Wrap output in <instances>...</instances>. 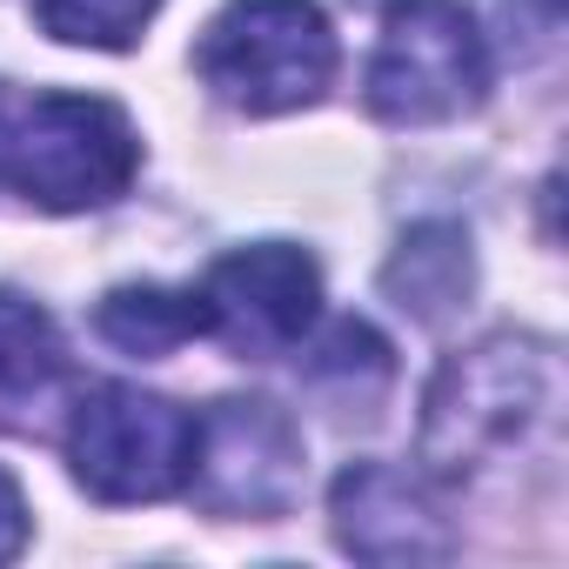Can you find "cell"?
I'll list each match as a JSON object with an SVG mask.
<instances>
[{"label": "cell", "mask_w": 569, "mask_h": 569, "mask_svg": "<svg viewBox=\"0 0 569 569\" xmlns=\"http://www.w3.org/2000/svg\"><path fill=\"white\" fill-rule=\"evenodd\" d=\"M208 336H221L241 362H268L302 349V336L322 316V268L296 241H254L208 268L201 281Z\"/></svg>", "instance_id": "52a82bcc"}, {"label": "cell", "mask_w": 569, "mask_h": 569, "mask_svg": "<svg viewBox=\"0 0 569 569\" xmlns=\"http://www.w3.org/2000/svg\"><path fill=\"white\" fill-rule=\"evenodd\" d=\"M496 54L462 0H396L382 14L362 101L389 128H449L489 101Z\"/></svg>", "instance_id": "277c9868"}, {"label": "cell", "mask_w": 569, "mask_h": 569, "mask_svg": "<svg viewBox=\"0 0 569 569\" xmlns=\"http://www.w3.org/2000/svg\"><path fill=\"white\" fill-rule=\"evenodd\" d=\"M302 422L268 396H221L194 416L188 496L221 522H274L302 496Z\"/></svg>", "instance_id": "8992f818"}, {"label": "cell", "mask_w": 569, "mask_h": 569, "mask_svg": "<svg viewBox=\"0 0 569 569\" xmlns=\"http://www.w3.org/2000/svg\"><path fill=\"white\" fill-rule=\"evenodd\" d=\"M94 329L101 342H114L121 356H168L194 336H208V302L201 289H161V281H134V289H114L101 309H94Z\"/></svg>", "instance_id": "8fae6325"}, {"label": "cell", "mask_w": 569, "mask_h": 569, "mask_svg": "<svg viewBox=\"0 0 569 569\" xmlns=\"http://www.w3.org/2000/svg\"><path fill=\"white\" fill-rule=\"evenodd\" d=\"M562 369L536 336H489L449 356L422 396V462L436 482H482L556 442Z\"/></svg>", "instance_id": "6da1fadb"}, {"label": "cell", "mask_w": 569, "mask_h": 569, "mask_svg": "<svg viewBox=\"0 0 569 569\" xmlns=\"http://www.w3.org/2000/svg\"><path fill=\"white\" fill-rule=\"evenodd\" d=\"M28 8H34L41 34H54L68 48H108V54H121L161 14V0H28Z\"/></svg>", "instance_id": "4fadbf2b"}, {"label": "cell", "mask_w": 569, "mask_h": 569, "mask_svg": "<svg viewBox=\"0 0 569 569\" xmlns=\"http://www.w3.org/2000/svg\"><path fill=\"white\" fill-rule=\"evenodd\" d=\"M194 74L234 114H296L336 81V28L316 0H228L194 41Z\"/></svg>", "instance_id": "7a4b0ae2"}, {"label": "cell", "mask_w": 569, "mask_h": 569, "mask_svg": "<svg viewBox=\"0 0 569 569\" xmlns=\"http://www.w3.org/2000/svg\"><path fill=\"white\" fill-rule=\"evenodd\" d=\"M61 382H68V349L54 316L14 289H0V422L28 429L41 409H54Z\"/></svg>", "instance_id": "30bf717a"}, {"label": "cell", "mask_w": 569, "mask_h": 569, "mask_svg": "<svg viewBox=\"0 0 569 569\" xmlns=\"http://www.w3.org/2000/svg\"><path fill=\"white\" fill-rule=\"evenodd\" d=\"M336 542L356 562H442L456 556V529L436 489L396 462H349L329 489Z\"/></svg>", "instance_id": "ba28073f"}, {"label": "cell", "mask_w": 569, "mask_h": 569, "mask_svg": "<svg viewBox=\"0 0 569 569\" xmlns=\"http://www.w3.org/2000/svg\"><path fill=\"white\" fill-rule=\"evenodd\" d=\"M382 296H389L402 316H416V322H449V316H462L469 296H476V248H469V228H456V221H416V228L396 241L389 268H382Z\"/></svg>", "instance_id": "9c48e42d"}, {"label": "cell", "mask_w": 569, "mask_h": 569, "mask_svg": "<svg viewBox=\"0 0 569 569\" xmlns=\"http://www.w3.org/2000/svg\"><path fill=\"white\" fill-rule=\"evenodd\" d=\"M0 121H8V101H0Z\"/></svg>", "instance_id": "2e32d148"}, {"label": "cell", "mask_w": 569, "mask_h": 569, "mask_svg": "<svg viewBox=\"0 0 569 569\" xmlns=\"http://www.w3.org/2000/svg\"><path fill=\"white\" fill-rule=\"evenodd\" d=\"M134 168L141 134L101 94H34L0 121V181L48 214H81L128 194Z\"/></svg>", "instance_id": "3957f363"}, {"label": "cell", "mask_w": 569, "mask_h": 569, "mask_svg": "<svg viewBox=\"0 0 569 569\" xmlns=\"http://www.w3.org/2000/svg\"><path fill=\"white\" fill-rule=\"evenodd\" d=\"M482 14H489V28H482V41H489V54L502 48L509 61H536L542 48H556V28H562V0H482Z\"/></svg>", "instance_id": "5bb4252c"}, {"label": "cell", "mask_w": 569, "mask_h": 569, "mask_svg": "<svg viewBox=\"0 0 569 569\" xmlns=\"http://www.w3.org/2000/svg\"><path fill=\"white\" fill-rule=\"evenodd\" d=\"M68 462L94 502H168L188 489L194 416L134 382H101L68 409Z\"/></svg>", "instance_id": "5b68a950"}, {"label": "cell", "mask_w": 569, "mask_h": 569, "mask_svg": "<svg viewBox=\"0 0 569 569\" xmlns=\"http://www.w3.org/2000/svg\"><path fill=\"white\" fill-rule=\"evenodd\" d=\"M389 376H396V349L369 329V322H336L322 342H316V356H309V389L316 396H329L342 416H369L376 409V396L389 389Z\"/></svg>", "instance_id": "7c38bea8"}, {"label": "cell", "mask_w": 569, "mask_h": 569, "mask_svg": "<svg viewBox=\"0 0 569 569\" xmlns=\"http://www.w3.org/2000/svg\"><path fill=\"white\" fill-rule=\"evenodd\" d=\"M28 549V496H21V482L0 469V562H14Z\"/></svg>", "instance_id": "9a60e30c"}]
</instances>
